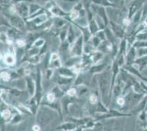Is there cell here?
<instances>
[{"instance_id":"6da1fadb","label":"cell","mask_w":147,"mask_h":131,"mask_svg":"<svg viewBox=\"0 0 147 131\" xmlns=\"http://www.w3.org/2000/svg\"><path fill=\"white\" fill-rule=\"evenodd\" d=\"M110 67L107 68L103 72L97 74L98 85L100 91V99L106 106H108L112 97L111 95V80H112V71H109Z\"/></svg>"},{"instance_id":"7a4b0ae2","label":"cell","mask_w":147,"mask_h":131,"mask_svg":"<svg viewBox=\"0 0 147 131\" xmlns=\"http://www.w3.org/2000/svg\"><path fill=\"white\" fill-rule=\"evenodd\" d=\"M9 46V48H7L5 51H2V62L7 66V68L11 69L16 64L17 57L16 52L15 48H13V45Z\"/></svg>"},{"instance_id":"3957f363","label":"cell","mask_w":147,"mask_h":131,"mask_svg":"<svg viewBox=\"0 0 147 131\" xmlns=\"http://www.w3.org/2000/svg\"><path fill=\"white\" fill-rule=\"evenodd\" d=\"M35 77H36L35 78V84H36L35 94L33 97L30 99L36 101L37 104L40 106L42 99L44 98V94H43V86H42V74L41 71L39 68H37L36 69Z\"/></svg>"},{"instance_id":"277c9868","label":"cell","mask_w":147,"mask_h":131,"mask_svg":"<svg viewBox=\"0 0 147 131\" xmlns=\"http://www.w3.org/2000/svg\"><path fill=\"white\" fill-rule=\"evenodd\" d=\"M132 113H125L115 109L109 110L108 112L105 113H102L100 116H97L95 121L99 122L103 120H107V119H112V118H121V117H129L132 116Z\"/></svg>"},{"instance_id":"5b68a950","label":"cell","mask_w":147,"mask_h":131,"mask_svg":"<svg viewBox=\"0 0 147 131\" xmlns=\"http://www.w3.org/2000/svg\"><path fill=\"white\" fill-rule=\"evenodd\" d=\"M43 107H44V109L42 110L41 108H39L36 114L37 122L38 124H40L41 127L47 125L50 122L51 120H52V116L50 113H48L46 111L45 106H43Z\"/></svg>"},{"instance_id":"8992f818","label":"cell","mask_w":147,"mask_h":131,"mask_svg":"<svg viewBox=\"0 0 147 131\" xmlns=\"http://www.w3.org/2000/svg\"><path fill=\"white\" fill-rule=\"evenodd\" d=\"M83 39L80 37L78 40L74 43L72 47H71V56H77V57H82L84 54L83 52Z\"/></svg>"},{"instance_id":"52a82bcc","label":"cell","mask_w":147,"mask_h":131,"mask_svg":"<svg viewBox=\"0 0 147 131\" xmlns=\"http://www.w3.org/2000/svg\"><path fill=\"white\" fill-rule=\"evenodd\" d=\"M27 84V91L30 94V98L33 97L35 94V89H36V84H35V80L34 79L32 76H27L24 77Z\"/></svg>"},{"instance_id":"ba28073f","label":"cell","mask_w":147,"mask_h":131,"mask_svg":"<svg viewBox=\"0 0 147 131\" xmlns=\"http://www.w3.org/2000/svg\"><path fill=\"white\" fill-rule=\"evenodd\" d=\"M137 58V52H136V48L132 46L131 48L128 49L127 53L125 57V66H133L134 62Z\"/></svg>"},{"instance_id":"9c48e42d","label":"cell","mask_w":147,"mask_h":131,"mask_svg":"<svg viewBox=\"0 0 147 131\" xmlns=\"http://www.w3.org/2000/svg\"><path fill=\"white\" fill-rule=\"evenodd\" d=\"M107 69V63L100 62L99 63L94 64L90 66L89 69V73L92 74H99L100 73L103 72Z\"/></svg>"},{"instance_id":"30bf717a","label":"cell","mask_w":147,"mask_h":131,"mask_svg":"<svg viewBox=\"0 0 147 131\" xmlns=\"http://www.w3.org/2000/svg\"><path fill=\"white\" fill-rule=\"evenodd\" d=\"M58 75L63 76L66 77H74L75 78L77 76V73L74 72L73 68L66 67V66H62L58 69Z\"/></svg>"},{"instance_id":"8fae6325","label":"cell","mask_w":147,"mask_h":131,"mask_svg":"<svg viewBox=\"0 0 147 131\" xmlns=\"http://www.w3.org/2000/svg\"><path fill=\"white\" fill-rule=\"evenodd\" d=\"M77 99V97H69L68 95H66V94H65V96L60 99L63 110L66 111L67 113H69V105L70 104H72V103H74Z\"/></svg>"},{"instance_id":"7c38bea8","label":"cell","mask_w":147,"mask_h":131,"mask_svg":"<svg viewBox=\"0 0 147 131\" xmlns=\"http://www.w3.org/2000/svg\"><path fill=\"white\" fill-rule=\"evenodd\" d=\"M76 78V77H75ZM75 78L74 77H63V76L58 75L57 78V85H58L60 87L63 88L65 86H69V85H71L74 83Z\"/></svg>"},{"instance_id":"4fadbf2b","label":"cell","mask_w":147,"mask_h":131,"mask_svg":"<svg viewBox=\"0 0 147 131\" xmlns=\"http://www.w3.org/2000/svg\"><path fill=\"white\" fill-rule=\"evenodd\" d=\"M77 124L74 122H63L56 128V130H63V131H73L77 128Z\"/></svg>"},{"instance_id":"5bb4252c","label":"cell","mask_w":147,"mask_h":131,"mask_svg":"<svg viewBox=\"0 0 147 131\" xmlns=\"http://www.w3.org/2000/svg\"><path fill=\"white\" fill-rule=\"evenodd\" d=\"M134 64H136V65L138 66L139 72L141 73L143 70L147 67V55L137 57L135 62H134Z\"/></svg>"},{"instance_id":"9a60e30c","label":"cell","mask_w":147,"mask_h":131,"mask_svg":"<svg viewBox=\"0 0 147 131\" xmlns=\"http://www.w3.org/2000/svg\"><path fill=\"white\" fill-rule=\"evenodd\" d=\"M90 57H91L92 61H93V64H96L100 63L103 60L105 54L101 51L96 49L94 52H92L90 54Z\"/></svg>"},{"instance_id":"2e32d148","label":"cell","mask_w":147,"mask_h":131,"mask_svg":"<svg viewBox=\"0 0 147 131\" xmlns=\"http://www.w3.org/2000/svg\"><path fill=\"white\" fill-rule=\"evenodd\" d=\"M22 120H23V117H22V113H21L20 111H18V112H16L13 114V116L10 122V124H18L19 123L22 122Z\"/></svg>"},{"instance_id":"e0dca14e","label":"cell","mask_w":147,"mask_h":131,"mask_svg":"<svg viewBox=\"0 0 147 131\" xmlns=\"http://www.w3.org/2000/svg\"><path fill=\"white\" fill-rule=\"evenodd\" d=\"M45 98H46V100H44V99H42V100L45 101V102H47V103H53V102H55V101H56L57 99V97H56V96H55V94H54L51 90L47 93Z\"/></svg>"},{"instance_id":"ac0fdd59","label":"cell","mask_w":147,"mask_h":131,"mask_svg":"<svg viewBox=\"0 0 147 131\" xmlns=\"http://www.w3.org/2000/svg\"><path fill=\"white\" fill-rule=\"evenodd\" d=\"M96 50V49L94 47L93 45H90V44H85L84 46L83 52L84 54L85 55H90L92 52H94Z\"/></svg>"},{"instance_id":"d6986e66","label":"cell","mask_w":147,"mask_h":131,"mask_svg":"<svg viewBox=\"0 0 147 131\" xmlns=\"http://www.w3.org/2000/svg\"><path fill=\"white\" fill-rule=\"evenodd\" d=\"M44 45H45V41H44L43 38H38L34 41L32 47H36V48H39V49H41L42 47H44Z\"/></svg>"},{"instance_id":"ffe728a7","label":"cell","mask_w":147,"mask_h":131,"mask_svg":"<svg viewBox=\"0 0 147 131\" xmlns=\"http://www.w3.org/2000/svg\"><path fill=\"white\" fill-rule=\"evenodd\" d=\"M65 94L69 97H77V89L74 87L69 88L66 90V91H65Z\"/></svg>"},{"instance_id":"44dd1931","label":"cell","mask_w":147,"mask_h":131,"mask_svg":"<svg viewBox=\"0 0 147 131\" xmlns=\"http://www.w3.org/2000/svg\"><path fill=\"white\" fill-rule=\"evenodd\" d=\"M99 100L100 99H99V97L97 96L96 94H91L89 96V103L91 105H96Z\"/></svg>"},{"instance_id":"7402d4cb","label":"cell","mask_w":147,"mask_h":131,"mask_svg":"<svg viewBox=\"0 0 147 131\" xmlns=\"http://www.w3.org/2000/svg\"><path fill=\"white\" fill-rule=\"evenodd\" d=\"M54 71H55V69H52V68H47L45 72V77L47 80H49L52 78L54 74Z\"/></svg>"},{"instance_id":"603a6c76","label":"cell","mask_w":147,"mask_h":131,"mask_svg":"<svg viewBox=\"0 0 147 131\" xmlns=\"http://www.w3.org/2000/svg\"><path fill=\"white\" fill-rule=\"evenodd\" d=\"M133 47L136 49L138 48H147V41H136Z\"/></svg>"},{"instance_id":"cb8c5ba5","label":"cell","mask_w":147,"mask_h":131,"mask_svg":"<svg viewBox=\"0 0 147 131\" xmlns=\"http://www.w3.org/2000/svg\"><path fill=\"white\" fill-rule=\"evenodd\" d=\"M126 101L127 100H126L124 96H120L118 98H116V103H117L118 105H119L120 107H123V106L125 105Z\"/></svg>"},{"instance_id":"d4e9b609","label":"cell","mask_w":147,"mask_h":131,"mask_svg":"<svg viewBox=\"0 0 147 131\" xmlns=\"http://www.w3.org/2000/svg\"><path fill=\"white\" fill-rule=\"evenodd\" d=\"M16 44L18 47V48H24V47L25 48V47H27V42L22 39H17L16 41Z\"/></svg>"},{"instance_id":"484cf974","label":"cell","mask_w":147,"mask_h":131,"mask_svg":"<svg viewBox=\"0 0 147 131\" xmlns=\"http://www.w3.org/2000/svg\"><path fill=\"white\" fill-rule=\"evenodd\" d=\"M70 17L71 19H73V20H75V19H77V18L79 17V12L76 10H72L71 13V14H70Z\"/></svg>"},{"instance_id":"4316f807","label":"cell","mask_w":147,"mask_h":131,"mask_svg":"<svg viewBox=\"0 0 147 131\" xmlns=\"http://www.w3.org/2000/svg\"><path fill=\"white\" fill-rule=\"evenodd\" d=\"M41 128H42V127L38 124H34L33 126L32 127V130L33 131H40L41 130Z\"/></svg>"},{"instance_id":"83f0119b","label":"cell","mask_w":147,"mask_h":131,"mask_svg":"<svg viewBox=\"0 0 147 131\" xmlns=\"http://www.w3.org/2000/svg\"><path fill=\"white\" fill-rule=\"evenodd\" d=\"M84 128H82V127H77L75 130H74L73 131H83Z\"/></svg>"},{"instance_id":"f1b7e54d","label":"cell","mask_w":147,"mask_h":131,"mask_svg":"<svg viewBox=\"0 0 147 131\" xmlns=\"http://www.w3.org/2000/svg\"><path fill=\"white\" fill-rule=\"evenodd\" d=\"M143 131H147V128H145V129H144V130H143Z\"/></svg>"},{"instance_id":"f546056e","label":"cell","mask_w":147,"mask_h":131,"mask_svg":"<svg viewBox=\"0 0 147 131\" xmlns=\"http://www.w3.org/2000/svg\"><path fill=\"white\" fill-rule=\"evenodd\" d=\"M146 113H147V112H146Z\"/></svg>"}]
</instances>
